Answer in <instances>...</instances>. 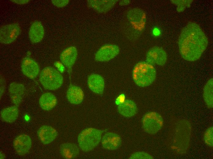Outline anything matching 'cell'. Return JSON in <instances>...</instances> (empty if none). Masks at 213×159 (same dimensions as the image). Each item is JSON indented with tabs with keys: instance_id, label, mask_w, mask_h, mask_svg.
<instances>
[{
	"instance_id": "1",
	"label": "cell",
	"mask_w": 213,
	"mask_h": 159,
	"mask_svg": "<svg viewBox=\"0 0 213 159\" xmlns=\"http://www.w3.org/2000/svg\"><path fill=\"white\" fill-rule=\"evenodd\" d=\"M178 43L182 57L187 61H194L198 60L205 50L208 41L200 26L189 22L182 28Z\"/></svg>"
},
{
	"instance_id": "2",
	"label": "cell",
	"mask_w": 213,
	"mask_h": 159,
	"mask_svg": "<svg viewBox=\"0 0 213 159\" xmlns=\"http://www.w3.org/2000/svg\"><path fill=\"white\" fill-rule=\"evenodd\" d=\"M176 124L170 135V146L177 153H183L187 151L189 146L191 125L187 121L183 120Z\"/></svg>"
},
{
	"instance_id": "3",
	"label": "cell",
	"mask_w": 213,
	"mask_h": 159,
	"mask_svg": "<svg viewBox=\"0 0 213 159\" xmlns=\"http://www.w3.org/2000/svg\"><path fill=\"white\" fill-rule=\"evenodd\" d=\"M156 72L154 66L145 61L139 62L135 66L133 71V80L138 86H148L156 79Z\"/></svg>"
},
{
	"instance_id": "4",
	"label": "cell",
	"mask_w": 213,
	"mask_h": 159,
	"mask_svg": "<svg viewBox=\"0 0 213 159\" xmlns=\"http://www.w3.org/2000/svg\"><path fill=\"white\" fill-rule=\"evenodd\" d=\"M103 132V130L94 128L84 129L78 136L77 141L79 148L84 152L92 150L100 142Z\"/></svg>"
},
{
	"instance_id": "5",
	"label": "cell",
	"mask_w": 213,
	"mask_h": 159,
	"mask_svg": "<svg viewBox=\"0 0 213 159\" xmlns=\"http://www.w3.org/2000/svg\"><path fill=\"white\" fill-rule=\"evenodd\" d=\"M39 80L44 88L53 91L61 87L63 83V78L56 69L48 66L44 68L41 72Z\"/></svg>"
},
{
	"instance_id": "6",
	"label": "cell",
	"mask_w": 213,
	"mask_h": 159,
	"mask_svg": "<svg viewBox=\"0 0 213 159\" xmlns=\"http://www.w3.org/2000/svg\"><path fill=\"white\" fill-rule=\"evenodd\" d=\"M163 120L159 113L153 111L146 113L142 120V126L144 131L150 134L157 133L163 125Z\"/></svg>"
},
{
	"instance_id": "7",
	"label": "cell",
	"mask_w": 213,
	"mask_h": 159,
	"mask_svg": "<svg viewBox=\"0 0 213 159\" xmlns=\"http://www.w3.org/2000/svg\"><path fill=\"white\" fill-rule=\"evenodd\" d=\"M17 23H12L2 26L0 28V42L4 44L11 43L17 39L21 32Z\"/></svg>"
},
{
	"instance_id": "8",
	"label": "cell",
	"mask_w": 213,
	"mask_h": 159,
	"mask_svg": "<svg viewBox=\"0 0 213 159\" xmlns=\"http://www.w3.org/2000/svg\"><path fill=\"white\" fill-rule=\"evenodd\" d=\"M167 59L166 52L162 47L154 46L148 51L146 55V62L153 65L163 66Z\"/></svg>"
},
{
	"instance_id": "9",
	"label": "cell",
	"mask_w": 213,
	"mask_h": 159,
	"mask_svg": "<svg viewBox=\"0 0 213 159\" xmlns=\"http://www.w3.org/2000/svg\"><path fill=\"white\" fill-rule=\"evenodd\" d=\"M120 52L119 47L117 45L106 44L102 46L97 51L95 56V60L99 62H107L114 58Z\"/></svg>"
},
{
	"instance_id": "10",
	"label": "cell",
	"mask_w": 213,
	"mask_h": 159,
	"mask_svg": "<svg viewBox=\"0 0 213 159\" xmlns=\"http://www.w3.org/2000/svg\"><path fill=\"white\" fill-rule=\"evenodd\" d=\"M127 16L129 21L136 29L139 31L143 30L146 20L145 13L143 10L138 8L131 9L128 11Z\"/></svg>"
},
{
	"instance_id": "11",
	"label": "cell",
	"mask_w": 213,
	"mask_h": 159,
	"mask_svg": "<svg viewBox=\"0 0 213 159\" xmlns=\"http://www.w3.org/2000/svg\"><path fill=\"white\" fill-rule=\"evenodd\" d=\"M13 145L17 154L23 156L28 153L30 150L32 146V140L28 135L21 134L14 139Z\"/></svg>"
},
{
	"instance_id": "12",
	"label": "cell",
	"mask_w": 213,
	"mask_h": 159,
	"mask_svg": "<svg viewBox=\"0 0 213 159\" xmlns=\"http://www.w3.org/2000/svg\"><path fill=\"white\" fill-rule=\"evenodd\" d=\"M21 68L23 74L31 79L36 77L40 72V67L38 63L29 57H25L22 59Z\"/></svg>"
},
{
	"instance_id": "13",
	"label": "cell",
	"mask_w": 213,
	"mask_h": 159,
	"mask_svg": "<svg viewBox=\"0 0 213 159\" xmlns=\"http://www.w3.org/2000/svg\"><path fill=\"white\" fill-rule=\"evenodd\" d=\"M117 0H88V6L99 13H105L112 9L118 2Z\"/></svg>"
},
{
	"instance_id": "14",
	"label": "cell",
	"mask_w": 213,
	"mask_h": 159,
	"mask_svg": "<svg viewBox=\"0 0 213 159\" xmlns=\"http://www.w3.org/2000/svg\"><path fill=\"white\" fill-rule=\"evenodd\" d=\"M121 139L120 135L114 132H106L101 139L103 147L108 150L117 149L121 146Z\"/></svg>"
},
{
	"instance_id": "15",
	"label": "cell",
	"mask_w": 213,
	"mask_h": 159,
	"mask_svg": "<svg viewBox=\"0 0 213 159\" xmlns=\"http://www.w3.org/2000/svg\"><path fill=\"white\" fill-rule=\"evenodd\" d=\"M9 91L12 102L18 107L24 96L25 88L24 85L19 83H12L9 85Z\"/></svg>"
},
{
	"instance_id": "16",
	"label": "cell",
	"mask_w": 213,
	"mask_h": 159,
	"mask_svg": "<svg viewBox=\"0 0 213 159\" xmlns=\"http://www.w3.org/2000/svg\"><path fill=\"white\" fill-rule=\"evenodd\" d=\"M37 134L40 141L44 145L50 144L58 136V132L54 128L47 125L40 127L37 131Z\"/></svg>"
},
{
	"instance_id": "17",
	"label": "cell",
	"mask_w": 213,
	"mask_h": 159,
	"mask_svg": "<svg viewBox=\"0 0 213 159\" xmlns=\"http://www.w3.org/2000/svg\"><path fill=\"white\" fill-rule=\"evenodd\" d=\"M77 55L76 48L71 46L66 48L62 52L60 55V59L62 63L69 70L74 64Z\"/></svg>"
},
{
	"instance_id": "18",
	"label": "cell",
	"mask_w": 213,
	"mask_h": 159,
	"mask_svg": "<svg viewBox=\"0 0 213 159\" xmlns=\"http://www.w3.org/2000/svg\"><path fill=\"white\" fill-rule=\"evenodd\" d=\"M45 31L41 22L36 20L31 24L28 31V36L30 41L34 43L41 42L43 38Z\"/></svg>"
},
{
	"instance_id": "19",
	"label": "cell",
	"mask_w": 213,
	"mask_h": 159,
	"mask_svg": "<svg viewBox=\"0 0 213 159\" xmlns=\"http://www.w3.org/2000/svg\"><path fill=\"white\" fill-rule=\"evenodd\" d=\"M88 85L93 92L98 94H102L105 87V82L101 76L95 74H91L88 79Z\"/></svg>"
},
{
	"instance_id": "20",
	"label": "cell",
	"mask_w": 213,
	"mask_h": 159,
	"mask_svg": "<svg viewBox=\"0 0 213 159\" xmlns=\"http://www.w3.org/2000/svg\"><path fill=\"white\" fill-rule=\"evenodd\" d=\"M66 97L70 103L78 105L80 104L83 101L84 94L81 89L79 87L70 85L67 91Z\"/></svg>"
},
{
	"instance_id": "21",
	"label": "cell",
	"mask_w": 213,
	"mask_h": 159,
	"mask_svg": "<svg viewBox=\"0 0 213 159\" xmlns=\"http://www.w3.org/2000/svg\"><path fill=\"white\" fill-rule=\"evenodd\" d=\"M59 152L64 158L73 159L78 156L79 153V149L74 143L66 142L61 145Z\"/></svg>"
},
{
	"instance_id": "22",
	"label": "cell",
	"mask_w": 213,
	"mask_h": 159,
	"mask_svg": "<svg viewBox=\"0 0 213 159\" xmlns=\"http://www.w3.org/2000/svg\"><path fill=\"white\" fill-rule=\"evenodd\" d=\"M118 110L122 116L130 117L134 116L137 113V108L136 103L133 101L127 99L119 105Z\"/></svg>"
},
{
	"instance_id": "23",
	"label": "cell",
	"mask_w": 213,
	"mask_h": 159,
	"mask_svg": "<svg viewBox=\"0 0 213 159\" xmlns=\"http://www.w3.org/2000/svg\"><path fill=\"white\" fill-rule=\"evenodd\" d=\"M57 99L52 93L46 92L43 94L39 99V104L41 108L44 110L49 111L56 106Z\"/></svg>"
},
{
	"instance_id": "24",
	"label": "cell",
	"mask_w": 213,
	"mask_h": 159,
	"mask_svg": "<svg viewBox=\"0 0 213 159\" xmlns=\"http://www.w3.org/2000/svg\"><path fill=\"white\" fill-rule=\"evenodd\" d=\"M19 114L18 107L15 105L3 109L1 111L0 115L1 118L3 121L11 123L17 119Z\"/></svg>"
},
{
	"instance_id": "25",
	"label": "cell",
	"mask_w": 213,
	"mask_h": 159,
	"mask_svg": "<svg viewBox=\"0 0 213 159\" xmlns=\"http://www.w3.org/2000/svg\"><path fill=\"white\" fill-rule=\"evenodd\" d=\"M203 97L207 107L212 109L213 107V79L208 80L205 84L203 90Z\"/></svg>"
},
{
	"instance_id": "26",
	"label": "cell",
	"mask_w": 213,
	"mask_h": 159,
	"mask_svg": "<svg viewBox=\"0 0 213 159\" xmlns=\"http://www.w3.org/2000/svg\"><path fill=\"white\" fill-rule=\"evenodd\" d=\"M204 139L205 143L208 146L212 147L213 146V127L211 126L205 131Z\"/></svg>"
},
{
	"instance_id": "27",
	"label": "cell",
	"mask_w": 213,
	"mask_h": 159,
	"mask_svg": "<svg viewBox=\"0 0 213 159\" xmlns=\"http://www.w3.org/2000/svg\"><path fill=\"white\" fill-rule=\"evenodd\" d=\"M174 4L177 6V11L178 12L183 11L187 7H189L192 0H172Z\"/></svg>"
},
{
	"instance_id": "28",
	"label": "cell",
	"mask_w": 213,
	"mask_h": 159,
	"mask_svg": "<svg viewBox=\"0 0 213 159\" xmlns=\"http://www.w3.org/2000/svg\"><path fill=\"white\" fill-rule=\"evenodd\" d=\"M131 159H152L154 157L144 152H137L132 154L129 157Z\"/></svg>"
},
{
	"instance_id": "29",
	"label": "cell",
	"mask_w": 213,
	"mask_h": 159,
	"mask_svg": "<svg viewBox=\"0 0 213 159\" xmlns=\"http://www.w3.org/2000/svg\"><path fill=\"white\" fill-rule=\"evenodd\" d=\"M52 3L55 6L62 8L66 6L69 2V0H52Z\"/></svg>"
},
{
	"instance_id": "30",
	"label": "cell",
	"mask_w": 213,
	"mask_h": 159,
	"mask_svg": "<svg viewBox=\"0 0 213 159\" xmlns=\"http://www.w3.org/2000/svg\"><path fill=\"white\" fill-rule=\"evenodd\" d=\"M125 96L124 94H121L117 98L116 102L117 104L119 105L125 101Z\"/></svg>"
},
{
	"instance_id": "31",
	"label": "cell",
	"mask_w": 213,
	"mask_h": 159,
	"mask_svg": "<svg viewBox=\"0 0 213 159\" xmlns=\"http://www.w3.org/2000/svg\"><path fill=\"white\" fill-rule=\"evenodd\" d=\"M11 1L14 3H15L23 5L27 4L28 3L30 0H11Z\"/></svg>"
},
{
	"instance_id": "32",
	"label": "cell",
	"mask_w": 213,
	"mask_h": 159,
	"mask_svg": "<svg viewBox=\"0 0 213 159\" xmlns=\"http://www.w3.org/2000/svg\"><path fill=\"white\" fill-rule=\"evenodd\" d=\"M129 0H123L120 1L119 4L121 5H125L129 4Z\"/></svg>"
},
{
	"instance_id": "33",
	"label": "cell",
	"mask_w": 213,
	"mask_h": 159,
	"mask_svg": "<svg viewBox=\"0 0 213 159\" xmlns=\"http://www.w3.org/2000/svg\"><path fill=\"white\" fill-rule=\"evenodd\" d=\"M0 159H4L5 158V154L2 151H0Z\"/></svg>"
},
{
	"instance_id": "34",
	"label": "cell",
	"mask_w": 213,
	"mask_h": 159,
	"mask_svg": "<svg viewBox=\"0 0 213 159\" xmlns=\"http://www.w3.org/2000/svg\"><path fill=\"white\" fill-rule=\"evenodd\" d=\"M154 33L155 35H158L159 34V31L157 29H155L154 30Z\"/></svg>"
}]
</instances>
